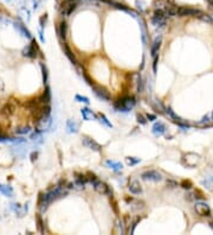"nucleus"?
Instances as JSON below:
<instances>
[{
    "label": "nucleus",
    "instance_id": "412c9836",
    "mask_svg": "<svg viewBox=\"0 0 213 235\" xmlns=\"http://www.w3.org/2000/svg\"><path fill=\"white\" fill-rule=\"evenodd\" d=\"M0 192L6 197H12L13 196V189L12 186L5 184H0Z\"/></svg>",
    "mask_w": 213,
    "mask_h": 235
},
{
    "label": "nucleus",
    "instance_id": "9b49d317",
    "mask_svg": "<svg viewBox=\"0 0 213 235\" xmlns=\"http://www.w3.org/2000/svg\"><path fill=\"white\" fill-rule=\"evenodd\" d=\"M94 188H95V190L97 191V192H100V194H110L109 186H108L106 183H103V182L96 181L94 183Z\"/></svg>",
    "mask_w": 213,
    "mask_h": 235
},
{
    "label": "nucleus",
    "instance_id": "423d86ee",
    "mask_svg": "<svg viewBox=\"0 0 213 235\" xmlns=\"http://www.w3.org/2000/svg\"><path fill=\"white\" fill-rule=\"evenodd\" d=\"M194 210L195 213L198 214L199 216H202V217H206V216H211V209L208 207V204L202 203V202H199L194 205Z\"/></svg>",
    "mask_w": 213,
    "mask_h": 235
},
{
    "label": "nucleus",
    "instance_id": "603ef678",
    "mask_svg": "<svg viewBox=\"0 0 213 235\" xmlns=\"http://www.w3.org/2000/svg\"><path fill=\"white\" fill-rule=\"evenodd\" d=\"M68 1H77V0H68Z\"/></svg>",
    "mask_w": 213,
    "mask_h": 235
},
{
    "label": "nucleus",
    "instance_id": "f704fd0d",
    "mask_svg": "<svg viewBox=\"0 0 213 235\" xmlns=\"http://www.w3.org/2000/svg\"><path fill=\"white\" fill-rule=\"evenodd\" d=\"M46 20H48V14H46V13L43 14V16L39 18V24H40V29H42V30L44 29L45 24H46Z\"/></svg>",
    "mask_w": 213,
    "mask_h": 235
},
{
    "label": "nucleus",
    "instance_id": "58836bf2",
    "mask_svg": "<svg viewBox=\"0 0 213 235\" xmlns=\"http://www.w3.org/2000/svg\"><path fill=\"white\" fill-rule=\"evenodd\" d=\"M136 119H138V124H141V125H146V124H147V120H146V118H144L142 114H138V116H136Z\"/></svg>",
    "mask_w": 213,
    "mask_h": 235
},
{
    "label": "nucleus",
    "instance_id": "39448f33",
    "mask_svg": "<svg viewBox=\"0 0 213 235\" xmlns=\"http://www.w3.org/2000/svg\"><path fill=\"white\" fill-rule=\"evenodd\" d=\"M23 56L27 58H36L37 57V42L32 40L31 44L27 45L23 50Z\"/></svg>",
    "mask_w": 213,
    "mask_h": 235
},
{
    "label": "nucleus",
    "instance_id": "37998d69",
    "mask_svg": "<svg viewBox=\"0 0 213 235\" xmlns=\"http://www.w3.org/2000/svg\"><path fill=\"white\" fill-rule=\"evenodd\" d=\"M83 77L85 78V81H87V82H88L90 86H93V84H94V83H93V81H91V78H90V77H89L88 75L85 74V73H83Z\"/></svg>",
    "mask_w": 213,
    "mask_h": 235
},
{
    "label": "nucleus",
    "instance_id": "6e6552de",
    "mask_svg": "<svg viewBox=\"0 0 213 235\" xmlns=\"http://www.w3.org/2000/svg\"><path fill=\"white\" fill-rule=\"evenodd\" d=\"M82 143H83V145L85 147H88V148L93 150V151H96V152H100L101 150H102V146L97 141H95L94 139L88 138V137H84L83 140H82Z\"/></svg>",
    "mask_w": 213,
    "mask_h": 235
},
{
    "label": "nucleus",
    "instance_id": "dca6fc26",
    "mask_svg": "<svg viewBox=\"0 0 213 235\" xmlns=\"http://www.w3.org/2000/svg\"><path fill=\"white\" fill-rule=\"evenodd\" d=\"M81 113L82 115H83V119L87 121H90V120H93V119H97L96 114H95L93 110H90L89 108H82Z\"/></svg>",
    "mask_w": 213,
    "mask_h": 235
},
{
    "label": "nucleus",
    "instance_id": "2f4dec72",
    "mask_svg": "<svg viewBox=\"0 0 213 235\" xmlns=\"http://www.w3.org/2000/svg\"><path fill=\"white\" fill-rule=\"evenodd\" d=\"M100 119H101V122H103V124H104V125H106V127H110V128H113V125H111V124H110V122H109V120H108V119H106V115H104V114H100Z\"/></svg>",
    "mask_w": 213,
    "mask_h": 235
},
{
    "label": "nucleus",
    "instance_id": "ea45409f",
    "mask_svg": "<svg viewBox=\"0 0 213 235\" xmlns=\"http://www.w3.org/2000/svg\"><path fill=\"white\" fill-rule=\"evenodd\" d=\"M181 186L185 188V189H191V188H192V183H191L189 181H184L181 183Z\"/></svg>",
    "mask_w": 213,
    "mask_h": 235
},
{
    "label": "nucleus",
    "instance_id": "3c124183",
    "mask_svg": "<svg viewBox=\"0 0 213 235\" xmlns=\"http://www.w3.org/2000/svg\"><path fill=\"white\" fill-rule=\"evenodd\" d=\"M210 226H211V228L213 229V222H210Z\"/></svg>",
    "mask_w": 213,
    "mask_h": 235
},
{
    "label": "nucleus",
    "instance_id": "b1692460",
    "mask_svg": "<svg viewBox=\"0 0 213 235\" xmlns=\"http://www.w3.org/2000/svg\"><path fill=\"white\" fill-rule=\"evenodd\" d=\"M66 129H68L69 133H76L77 129H78L77 122H75L74 120H68L66 121Z\"/></svg>",
    "mask_w": 213,
    "mask_h": 235
},
{
    "label": "nucleus",
    "instance_id": "a211bd4d",
    "mask_svg": "<svg viewBox=\"0 0 213 235\" xmlns=\"http://www.w3.org/2000/svg\"><path fill=\"white\" fill-rule=\"evenodd\" d=\"M66 31H68V25H66V23H65V21H61L58 27H57V32H58L59 37L62 39L66 38Z\"/></svg>",
    "mask_w": 213,
    "mask_h": 235
},
{
    "label": "nucleus",
    "instance_id": "864d4df0",
    "mask_svg": "<svg viewBox=\"0 0 213 235\" xmlns=\"http://www.w3.org/2000/svg\"><path fill=\"white\" fill-rule=\"evenodd\" d=\"M212 119H213V113H212Z\"/></svg>",
    "mask_w": 213,
    "mask_h": 235
},
{
    "label": "nucleus",
    "instance_id": "5701e85b",
    "mask_svg": "<svg viewBox=\"0 0 213 235\" xmlns=\"http://www.w3.org/2000/svg\"><path fill=\"white\" fill-rule=\"evenodd\" d=\"M49 204H50V202H49L44 197V195L42 194V195H40V198H39V209H40V211L44 213L45 210L49 208Z\"/></svg>",
    "mask_w": 213,
    "mask_h": 235
},
{
    "label": "nucleus",
    "instance_id": "4468645a",
    "mask_svg": "<svg viewBox=\"0 0 213 235\" xmlns=\"http://www.w3.org/2000/svg\"><path fill=\"white\" fill-rule=\"evenodd\" d=\"M38 101H39V103H42V105H49V103H50L51 92H50V88H49V87H46L45 92L43 93V95L38 99Z\"/></svg>",
    "mask_w": 213,
    "mask_h": 235
},
{
    "label": "nucleus",
    "instance_id": "1a4fd4ad",
    "mask_svg": "<svg viewBox=\"0 0 213 235\" xmlns=\"http://www.w3.org/2000/svg\"><path fill=\"white\" fill-rule=\"evenodd\" d=\"M199 160H200V156H198V154H195V153H187V154H185V157H184V163L187 166H189V167L195 166L198 164Z\"/></svg>",
    "mask_w": 213,
    "mask_h": 235
},
{
    "label": "nucleus",
    "instance_id": "8fccbe9b",
    "mask_svg": "<svg viewBox=\"0 0 213 235\" xmlns=\"http://www.w3.org/2000/svg\"><path fill=\"white\" fill-rule=\"evenodd\" d=\"M207 1H208V2H210V4H211V5L213 6V0H207Z\"/></svg>",
    "mask_w": 213,
    "mask_h": 235
},
{
    "label": "nucleus",
    "instance_id": "de8ad7c7",
    "mask_svg": "<svg viewBox=\"0 0 213 235\" xmlns=\"http://www.w3.org/2000/svg\"><path fill=\"white\" fill-rule=\"evenodd\" d=\"M39 37H40V40H42V42L44 43L45 39H44V36H43V30H42V29L39 30Z\"/></svg>",
    "mask_w": 213,
    "mask_h": 235
},
{
    "label": "nucleus",
    "instance_id": "c756f323",
    "mask_svg": "<svg viewBox=\"0 0 213 235\" xmlns=\"http://www.w3.org/2000/svg\"><path fill=\"white\" fill-rule=\"evenodd\" d=\"M31 132V129H30V127L29 126H24V127H19L17 131H16V133L17 134H20V135H25V134H29Z\"/></svg>",
    "mask_w": 213,
    "mask_h": 235
},
{
    "label": "nucleus",
    "instance_id": "79ce46f5",
    "mask_svg": "<svg viewBox=\"0 0 213 235\" xmlns=\"http://www.w3.org/2000/svg\"><path fill=\"white\" fill-rule=\"evenodd\" d=\"M204 124H206V125L210 126V118H208V116H204V118H202L200 125H204Z\"/></svg>",
    "mask_w": 213,
    "mask_h": 235
},
{
    "label": "nucleus",
    "instance_id": "e433bc0d",
    "mask_svg": "<svg viewBox=\"0 0 213 235\" xmlns=\"http://www.w3.org/2000/svg\"><path fill=\"white\" fill-rule=\"evenodd\" d=\"M37 222H38V229L40 233H44V228H43V221H42V217L38 215L37 216Z\"/></svg>",
    "mask_w": 213,
    "mask_h": 235
},
{
    "label": "nucleus",
    "instance_id": "7ed1b4c3",
    "mask_svg": "<svg viewBox=\"0 0 213 235\" xmlns=\"http://www.w3.org/2000/svg\"><path fill=\"white\" fill-rule=\"evenodd\" d=\"M51 116H42V118H37V124H36V127H37V131L39 132H43L45 129L50 128L51 126Z\"/></svg>",
    "mask_w": 213,
    "mask_h": 235
},
{
    "label": "nucleus",
    "instance_id": "20e7f679",
    "mask_svg": "<svg viewBox=\"0 0 213 235\" xmlns=\"http://www.w3.org/2000/svg\"><path fill=\"white\" fill-rule=\"evenodd\" d=\"M141 178L144 181H153V182H159L162 179V176L160 172L155 171V170H148V171L142 172Z\"/></svg>",
    "mask_w": 213,
    "mask_h": 235
},
{
    "label": "nucleus",
    "instance_id": "72a5a7b5",
    "mask_svg": "<svg viewBox=\"0 0 213 235\" xmlns=\"http://www.w3.org/2000/svg\"><path fill=\"white\" fill-rule=\"evenodd\" d=\"M13 112V108H11V105L8 103V105H6L5 107L2 108V110H1V113L5 115H10L11 113Z\"/></svg>",
    "mask_w": 213,
    "mask_h": 235
},
{
    "label": "nucleus",
    "instance_id": "f03ea898",
    "mask_svg": "<svg viewBox=\"0 0 213 235\" xmlns=\"http://www.w3.org/2000/svg\"><path fill=\"white\" fill-rule=\"evenodd\" d=\"M166 19H167V16H166L165 11L161 10V8H159V10H156L154 12L153 17H152V24L154 26L162 27V26L166 25Z\"/></svg>",
    "mask_w": 213,
    "mask_h": 235
},
{
    "label": "nucleus",
    "instance_id": "f3484780",
    "mask_svg": "<svg viewBox=\"0 0 213 235\" xmlns=\"http://www.w3.org/2000/svg\"><path fill=\"white\" fill-rule=\"evenodd\" d=\"M76 7H77V5H76L75 1H68V4L65 5V6H63L62 8V13L63 14H71V13L74 12L76 10Z\"/></svg>",
    "mask_w": 213,
    "mask_h": 235
},
{
    "label": "nucleus",
    "instance_id": "49530a36",
    "mask_svg": "<svg viewBox=\"0 0 213 235\" xmlns=\"http://www.w3.org/2000/svg\"><path fill=\"white\" fill-rule=\"evenodd\" d=\"M37 157H38V152H32L31 153V160H32V162H34V160L37 159Z\"/></svg>",
    "mask_w": 213,
    "mask_h": 235
},
{
    "label": "nucleus",
    "instance_id": "0eeeda50",
    "mask_svg": "<svg viewBox=\"0 0 213 235\" xmlns=\"http://www.w3.org/2000/svg\"><path fill=\"white\" fill-rule=\"evenodd\" d=\"M91 87L94 89L95 94L98 96L101 100H104V101H109L110 100V93L106 88L100 87V86H96V84H93Z\"/></svg>",
    "mask_w": 213,
    "mask_h": 235
},
{
    "label": "nucleus",
    "instance_id": "c85d7f7f",
    "mask_svg": "<svg viewBox=\"0 0 213 235\" xmlns=\"http://www.w3.org/2000/svg\"><path fill=\"white\" fill-rule=\"evenodd\" d=\"M152 105H153V108H154L156 112H160V113H162V110L165 109L162 106V103H161L160 101H157V100H154Z\"/></svg>",
    "mask_w": 213,
    "mask_h": 235
},
{
    "label": "nucleus",
    "instance_id": "4be33fe9",
    "mask_svg": "<svg viewBox=\"0 0 213 235\" xmlns=\"http://www.w3.org/2000/svg\"><path fill=\"white\" fill-rule=\"evenodd\" d=\"M106 165L108 166V167H110V169H113L114 171H120V170H122V164L121 163H119V162H114V160H106Z\"/></svg>",
    "mask_w": 213,
    "mask_h": 235
},
{
    "label": "nucleus",
    "instance_id": "bb28decb",
    "mask_svg": "<svg viewBox=\"0 0 213 235\" xmlns=\"http://www.w3.org/2000/svg\"><path fill=\"white\" fill-rule=\"evenodd\" d=\"M125 162H127V164L129 166H133V165L138 164V163L141 162V159L136 158V157H127V158H125Z\"/></svg>",
    "mask_w": 213,
    "mask_h": 235
},
{
    "label": "nucleus",
    "instance_id": "4c0bfd02",
    "mask_svg": "<svg viewBox=\"0 0 213 235\" xmlns=\"http://www.w3.org/2000/svg\"><path fill=\"white\" fill-rule=\"evenodd\" d=\"M134 205H136V207H133V209H134V210L142 209V208H144V203L142 202V201H136Z\"/></svg>",
    "mask_w": 213,
    "mask_h": 235
},
{
    "label": "nucleus",
    "instance_id": "7c9ffc66",
    "mask_svg": "<svg viewBox=\"0 0 213 235\" xmlns=\"http://www.w3.org/2000/svg\"><path fill=\"white\" fill-rule=\"evenodd\" d=\"M144 90V82L143 80H142V77L138 76V93H142Z\"/></svg>",
    "mask_w": 213,
    "mask_h": 235
},
{
    "label": "nucleus",
    "instance_id": "f8f14e48",
    "mask_svg": "<svg viewBox=\"0 0 213 235\" xmlns=\"http://www.w3.org/2000/svg\"><path fill=\"white\" fill-rule=\"evenodd\" d=\"M129 191L132 192V194H134V195H138V194H141L142 192V188H141V184L138 183L136 179H134V181H132L130 183H129Z\"/></svg>",
    "mask_w": 213,
    "mask_h": 235
},
{
    "label": "nucleus",
    "instance_id": "c03bdc74",
    "mask_svg": "<svg viewBox=\"0 0 213 235\" xmlns=\"http://www.w3.org/2000/svg\"><path fill=\"white\" fill-rule=\"evenodd\" d=\"M157 61H159V56H155V57H154V63H153V70H154V73H156V64H157Z\"/></svg>",
    "mask_w": 213,
    "mask_h": 235
},
{
    "label": "nucleus",
    "instance_id": "cd10ccee",
    "mask_svg": "<svg viewBox=\"0 0 213 235\" xmlns=\"http://www.w3.org/2000/svg\"><path fill=\"white\" fill-rule=\"evenodd\" d=\"M201 184L204 185L205 188H207V189L212 190L213 189V177H208L207 179H204V181L201 182Z\"/></svg>",
    "mask_w": 213,
    "mask_h": 235
},
{
    "label": "nucleus",
    "instance_id": "9d476101",
    "mask_svg": "<svg viewBox=\"0 0 213 235\" xmlns=\"http://www.w3.org/2000/svg\"><path fill=\"white\" fill-rule=\"evenodd\" d=\"M198 14H201V12L197 8H192V7H179L178 8V16H180V17L198 16Z\"/></svg>",
    "mask_w": 213,
    "mask_h": 235
},
{
    "label": "nucleus",
    "instance_id": "2eb2a0df",
    "mask_svg": "<svg viewBox=\"0 0 213 235\" xmlns=\"http://www.w3.org/2000/svg\"><path fill=\"white\" fill-rule=\"evenodd\" d=\"M165 132H166V126L163 125L162 122H155V124H154V126H153V133L155 134L156 137H160V135L165 134Z\"/></svg>",
    "mask_w": 213,
    "mask_h": 235
},
{
    "label": "nucleus",
    "instance_id": "ddd939ff",
    "mask_svg": "<svg viewBox=\"0 0 213 235\" xmlns=\"http://www.w3.org/2000/svg\"><path fill=\"white\" fill-rule=\"evenodd\" d=\"M161 40H162V37H161V36H159V37H156L155 40L153 42V45H152V49H151L152 56H153V57L157 56L159 49H160V46H161Z\"/></svg>",
    "mask_w": 213,
    "mask_h": 235
},
{
    "label": "nucleus",
    "instance_id": "aec40b11",
    "mask_svg": "<svg viewBox=\"0 0 213 235\" xmlns=\"http://www.w3.org/2000/svg\"><path fill=\"white\" fill-rule=\"evenodd\" d=\"M14 27H16V29H17V30H18L24 37H26V38H31V33H30V31H29L23 24H20V23H14Z\"/></svg>",
    "mask_w": 213,
    "mask_h": 235
},
{
    "label": "nucleus",
    "instance_id": "a878e982",
    "mask_svg": "<svg viewBox=\"0 0 213 235\" xmlns=\"http://www.w3.org/2000/svg\"><path fill=\"white\" fill-rule=\"evenodd\" d=\"M78 177L76 178V183L75 184H77L79 188H83L84 185L88 183V177H85L84 175H77Z\"/></svg>",
    "mask_w": 213,
    "mask_h": 235
},
{
    "label": "nucleus",
    "instance_id": "393cba45",
    "mask_svg": "<svg viewBox=\"0 0 213 235\" xmlns=\"http://www.w3.org/2000/svg\"><path fill=\"white\" fill-rule=\"evenodd\" d=\"M64 52H65L66 57H68V58L70 59V61H71V63H72V64H77V61H76L75 55L72 54V51L70 50V48H69V46H68L66 44L64 45Z\"/></svg>",
    "mask_w": 213,
    "mask_h": 235
},
{
    "label": "nucleus",
    "instance_id": "c9c22d12",
    "mask_svg": "<svg viewBox=\"0 0 213 235\" xmlns=\"http://www.w3.org/2000/svg\"><path fill=\"white\" fill-rule=\"evenodd\" d=\"M75 100L78 102H84V103H87V105H89L90 103V101H89L88 97H85V96H81V95H76L75 96Z\"/></svg>",
    "mask_w": 213,
    "mask_h": 235
},
{
    "label": "nucleus",
    "instance_id": "09e8293b",
    "mask_svg": "<svg viewBox=\"0 0 213 235\" xmlns=\"http://www.w3.org/2000/svg\"><path fill=\"white\" fill-rule=\"evenodd\" d=\"M167 185H172L170 188H175L176 183H175V182H172V181H168V182H167Z\"/></svg>",
    "mask_w": 213,
    "mask_h": 235
},
{
    "label": "nucleus",
    "instance_id": "f257e3e1",
    "mask_svg": "<svg viewBox=\"0 0 213 235\" xmlns=\"http://www.w3.org/2000/svg\"><path fill=\"white\" fill-rule=\"evenodd\" d=\"M135 106V99L133 96H125L115 102V109L120 112H128Z\"/></svg>",
    "mask_w": 213,
    "mask_h": 235
},
{
    "label": "nucleus",
    "instance_id": "a19ab883",
    "mask_svg": "<svg viewBox=\"0 0 213 235\" xmlns=\"http://www.w3.org/2000/svg\"><path fill=\"white\" fill-rule=\"evenodd\" d=\"M140 220H141V217H138V219H136V220H135V221L133 222V227H132V230H130V233H132V234L134 233V230H135V228H136L138 223L140 222Z\"/></svg>",
    "mask_w": 213,
    "mask_h": 235
},
{
    "label": "nucleus",
    "instance_id": "473e14b6",
    "mask_svg": "<svg viewBox=\"0 0 213 235\" xmlns=\"http://www.w3.org/2000/svg\"><path fill=\"white\" fill-rule=\"evenodd\" d=\"M40 68H42V73H43V81L44 83L48 82V69L44 65V63H40Z\"/></svg>",
    "mask_w": 213,
    "mask_h": 235
},
{
    "label": "nucleus",
    "instance_id": "a18cd8bd",
    "mask_svg": "<svg viewBox=\"0 0 213 235\" xmlns=\"http://www.w3.org/2000/svg\"><path fill=\"white\" fill-rule=\"evenodd\" d=\"M155 119H156V116H155V115H153V114H148V115H147V120L154 121Z\"/></svg>",
    "mask_w": 213,
    "mask_h": 235
},
{
    "label": "nucleus",
    "instance_id": "6ab92c4d",
    "mask_svg": "<svg viewBox=\"0 0 213 235\" xmlns=\"http://www.w3.org/2000/svg\"><path fill=\"white\" fill-rule=\"evenodd\" d=\"M178 8L179 7L175 5H166L163 11L167 17H173V16H178Z\"/></svg>",
    "mask_w": 213,
    "mask_h": 235
}]
</instances>
